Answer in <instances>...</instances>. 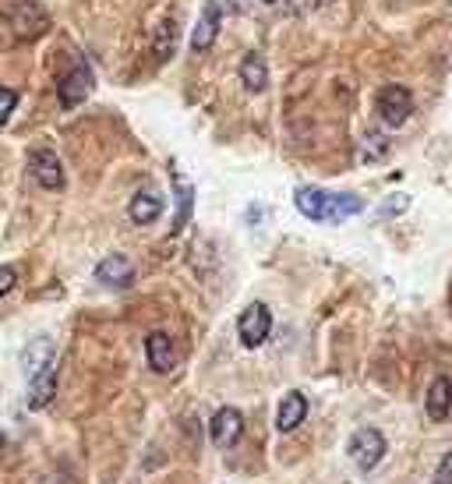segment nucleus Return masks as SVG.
Listing matches in <instances>:
<instances>
[{
	"instance_id": "1",
	"label": "nucleus",
	"mask_w": 452,
	"mask_h": 484,
	"mask_svg": "<svg viewBox=\"0 0 452 484\" xmlns=\"http://www.w3.org/2000/svg\"><path fill=\"white\" fill-rule=\"evenodd\" d=\"M293 205L315 223H343V220H350L357 212H364V198L325 192V188H297Z\"/></svg>"
},
{
	"instance_id": "2",
	"label": "nucleus",
	"mask_w": 452,
	"mask_h": 484,
	"mask_svg": "<svg viewBox=\"0 0 452 484\" xmlns=\"http://www.w3.org/2000/svg\"><path fill=\"white\" fill-rule=\"evenodd\" d=\"M350 459H354L360 470H375L386 456V435L378 428H357L350 435Z\"/></svg>"
},
{
	"instance_id": "3",
	"label": "nucleus",
	"mask_w": 452,
	"mask_h": 484,
	"mask_svg": "<svg viewBox=\"0 0 452 484\" xmlns=\"http://www.w3.org/2000/svg\"><path fill=\"white\" fill-rule=\"evenodd\" d=\"M269 332H272V311H269L265 304H251V308L241 311V319H237V336H241L244 347H261V343L269 340Z\"/></svg>"
},
{
	"instance_id": "4",
	"label": "nucleus",
	"mask_w": 452,
	"mask_h": 484,
	"mask_svg": "<svg viewBox=\"0 0 452 484\" xmlns=\"http://www.w3.org/2000/svg\"><path fill=\"white\" fill-rule=\"evenodd\" d=\"M29 170L46 192H61L64 188V163L57 160L54 149H33L29 153Z\"/></svg>"
},
{
	"instance_id": "5",
	"label": "nucleus",
	"mask_w": 452,
	"mask_h": 484,
	"mask_svg": "<svg viewBox=\"0 0 452 484\" xmlns=\"http://www.w3.org/2000/svg\"><path fill=\"white\" fill-rule=\"evenodd\" d=\"M93 67L89 64H74L67 71L64 78H61V85H57V99H61V106L71 110V106H78V103H85V96L93 93Z\"/></svg>"
},
{
	"instance_id": "6",
	"label": "nucleus",
	"mask_w": 452,
	"mask_h": 484,
	"mask_svg": "<svg viewBox=\"0 0 452 484\" xmlns=\"http://www.w3.org/2000/svg\"><path fill=\"white\" fill-rule=\"evenodd\" d=\"M410 110H414L410 89H403V85H386V89L378 93V114H382V121H386L388 128L407 124Z\"/></svg>"
},
{
	"instance_id": "7",
	"label": "nucleus",
	"mask_w": 452,
	"mask_h": 484,
	"mask_svg": "<svg viewBox=\"0 0 452 484\" xmlns=\"http://www.w3.org/2000/svg\"><path fill=\"white\" fill-rule=\"evenodd\" d=\"M241 431H244V418H241V410H233V407L216 410V418H212V424H209V435H212V446H216V449L237 446Z\"/></svg>"
},
{
	"instance_id": "8",
	"label": "nucleus",
	"mask_w": 452,
	"mask_h": 484,
	"mask_svg": "<svg viewBox=\"0 0 452 484\" xmlns=\"http://www.w3.org/2000/svg\"><path fill=\"white\" fill-rule=\"evenodd\" d=\"M220 22H223V11H220V4H216V0H209V4L201 7V18H198V25H194V33H192L194 54H201V50H209V46L216 43V35H220Z\"/></svg>"
},
{
	"instance_id": "9",
	"label": "nucleus",
	"mask_w": 452,
	"mask_h": 484,
	"mask_svg": "<svg viewBox=\"0 0 452 484\" xmlns=\"http://www.w3.org/2000/svg\"><path fill=\"white\" fill-rule=\"evenodd\" d=\"M304 418H308V396L304 392H287L283 400H280V410H276V428L287 435V431H293V428H300L304 424Z\"/></svg>"
},
{
	"instance_id": "10",
	"label": "nucleus",
	"mask_w": 452,
	"mask_h": 484,
	"mask_svg": "<svg viewBox=\"0 0 452 484\" xmlns=\"http://www.w3.org/2000/svg\"><path fill=\"white\" fill-rule=\"evenodd\" d=\"M22 364H25V375H29V379H35V375L46 371V368H54V364H57V351H54L50 336H35L33 343L25 347V354H22Z\"/></svg>"
},
{
	"instance_id": "11",
	"label": "nucleus",
	"mask_w": 452,
	"mask_h": 484,
	"mask_svg": "<svg viewBox=\"0 0 452 484\" xmlns=\"http://www.w3.org/2000/svg\"><path fill=\"white\" fill-rule=\"evenodd\" d=\"M96 280L103 287H131L134 280V265L124 255H110L96 265Z\"/></svg>"
},
{
	"instance_id": "12",
	"label": "nucleus",
	"mask_w": 452,
	"mask_h": 484,
	"mask_svg": "<svg viewBox=\"0 0 452 484\" xmlns=\"http://www.w3.org/2000/svg\"><path fill=\"white\" fill-rule=\"evenodd\" d=\"M57 396V364L39 371L35 379H29V396H25V407L29 410H43L50 400Z\"/></svg>"
},
{
	"instance_id": "13",
	"label": "nucleus",
	"mask_w": 452,
	"mask_h": 484,
	"mask_svg": "<svg viewBox=\"0 0 452 484\" xmlns=\"http://www.w3.org/2000/svg\"><path fill=\"white\" fill-rule=\"evenodd\" d=\"M145 357H149V368L152 371H173V364H177V354H173V343H170V336L166 332H152L149 340H145Z\"/></svg>"
},
{
	"instance_id": "14",
	"label": "nucleus",
	"mask_w": 452,
	"mask_h": 484,
	"mask_svg": "<svg viewBox=\"0 0 452 484\" xmlns=\"http://www.w3.org/2000/svg\"><path fill=\"white\" fill-rule=\"evenodd\" d=\"M162 212V198L156 192H138L128 202V216L131 223L145 226V223H156Z\"/></svg>"
},
{
	"instance_id": "15",
	"label": "nucleus",
	"mask_w": 452,
	"mask_h": 484,
	"mask_svg": "<svg viewBox=\"0 0 452 484\" xmlns=\"http://www.w3.org/2000/svg\"><path fill=\"white\" fill-rule=\"evenodd\" d=\"M452 410V382L446 375H438L431 389H427V418L431 420H446Z\"/></svg>"
},
{
	"instance_id": "16",
	"label": "nucleus",
	"mask_w": 452,
	"mask_h": 484,
	"mask_svg": "<svg viewBox=\"0 0 452 484\" xmlns=\"http://www.w3.org/2000/svg\"><path fill=\"white\" fill-rule=\"evenodd\" d=\"M241 82H244L248 93H265L269 89V67H265L259 54H248L241 61Z\"/></svg>"
},
{
	"instance_id": "17",
	"label": "nucleus",
	"mask_w": 452,
	"mask_h": 484,
	"mask_svg": "<svg viewBox=\"0 0 452 484\" xmlns=\"http://www.w3.org/2000/svg\"><path fill=\"white\" fill-rule=\"evenodd\" d=\"M192 194H194L192 184L177 177V220H173V233L188 223V216H192Z\"/></svg>"
},
{
	"instance_id": "18",
	"label": "nucleus",
	"mask_w": 452,
	"mask_h": 484,
	"mask_svg": "<svg viewBox=\"0 0 452 484\" xmlns=\"http://www.w3.org/2000/svg\"><path fill=\"white\" fill-rule=\"evenodd\" d=\"M173 43H177V29H173V18H170V22L160 25V43H156V57L160 61L173 57Z\"/></svg>"
},
{
	"instance_id": "19",
	"label": "nucleus",
	"mask_w": 452,
	"mask_h": 484,
	"mask_svg": "<svg viewBox=\"0 0 452 484\" xmlns=\"http://www.w3.org/2000/svg\"><path fill=\"white\" fill-rule=\"evenodd\" d=\"M15 106H18V93H15V89H0V124L11 121Z\"/></svg>"
},
{
	"instance_id": "20",
	"label": "nucleus",
	"mask_w": 452,
	"mask_h": 484,
	"mask_svg": "<svg viewBox=\"0 0 452 484\" xmlns=\"http://www.w3.org/2000/svg\"><path fill=\"white\" fill-rule=\"evenodd\" d=\"M15 283H18V269L15 265H0V297L15 291Z\"/></svg>"
},
{
	"instance_id": "21",
	"label": "nucleus",
	"mask_w": 452,
	"mask_h": 484,
	"mask_svg": "<svg viewBox=\"0 0 452 484\" xmlns=\"http://www.w3.org/2000/svg\"><path fill=\"white\" fill-rule=\"evenodd\" d=\"M319 4L322 0H287V11L290 15H311V11H319Z\"/></svg>"
},
{
	"instance_id": "22",
	"label": "nucleus",
	"mask_w": 452,
	"mask_h": 484,
	"mask_svg": "<svg viewBox=\"0 0 452 484\" xmlns=\"http://www.w3.org/2000/svg\"><path fill=\"white\" fill-rule=\"evenodd\" d=\"M435 484H452V452H446V459L435 470Z\"/></svg>"
},
{
	"instance_id": "23",
	"label": "nucleus",
	"mask_w": 452,
	"mask_h": 484,
	"mask_svg": "<svg viewBox=\"0 0 452 484\" xmlns=\"http://www.w3.org/2000/svg\"><path fill=\"white\" fill-rule=\"evenodd\" d=\"M0 452H4V431H0Z\"/></svg>"
},
{
	"instance_id": "24",
	"label": "nucleus",
	"mask_w": 452,
	"mask_h": 484,
	"mask_svg": "<svg viewBox=\"0 0 452 484\" xmlns=\"http://www.w3.org/2000/svg\"><path fill=\"white\" fill-rule=\"evenodd\" d=\"M261 4H276V0H261Z\"/></svg>"
}]
</instances>
